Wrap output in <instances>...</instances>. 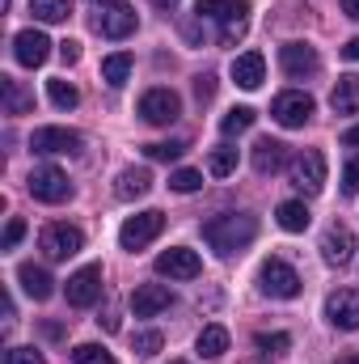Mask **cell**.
<instances>
[{"label":"cell","instance_id":"6da1fadb","mask_svg":"<svg viewBox=\"0 0 359 364\" xmlns=\"http://www.w3.org/2000/svg\"><path fill=\"white\" fill-rule=\"evenodd\" d=\"M254 237H258V220H254L250 212H220V216H211V220L203 225V242H207L220 259L241 255Z\"/></svg>","mask_w":359,"mask_h":364},{"label":"cell","instance_id":"7a4b0ae2","mask_svg":"<svg viewBox=\"0 0 359 364\" xmlns=\"http://www.w3.org/2000/svg\"><path fill=\"white\" fill-rule=\"evenodd\" d=\"M199 21H216L220 26V43L237 47L250 30V0H199L194 4Z\"/></svg>","mask_w":359,"mask_h":364},{"label":"cell","instance_id":"3957f363","mask_svg":"<svg viewBox=\"0 0 359 364\" xmlns=\"http://www.w3.org/2000/svg\"><path fill=\"white\" fill-rule=\"evenodd\" d=\"M93 9V30L101 38H127L136 34V9L127 0H89Z\"/></svg>","mask_w":359,"mask_h":364},{"label":"cell","instance_id":"277c9868","mask_svg":"<svg viewBox=\"0 0 359 364\" xmlns=\"http://www.w3.org/2000/svg\"><path fill=\"white\" fill-rule=\"evenodd\" d=\"M258 292L263 296H275V301H292V296H300V275H296L292 263H283V259H267L258 267Z\"/></svg>","mask_w":359,"mask_h":364},{"label":"cell","instance_id":"5b68a950","mask_svg":"<svg viewBox=\"0 0 359 364\" xmlns=\"http://www.w3.org/2000/svg\"><path fill=\"white\" fill-rule=\"evenodd\" d=\"M161 229H165V212H157V208H148V212H136V216H127L123 220V229H118V242H123V250H144L148 242H157L161 237Z\"/></svg>","mask_w":359,"mask_h":364},{"label":"cell","instance_id":"8992f818","mask_svg":"<svg viewBox=\"0 0 359 364\" xmlns=\"http://www.w3.org/2000/svg\"><path fill=\"white\" fill-rule=\"evenodd\" d=\"M81 246H85V233H81L77 225H64V220H55V225H47V229L38 233V250H43L51 263H64V259L81 255Z\"/></svg>","mask_w":359,"mask_h":364},{"label":"cell","instance_id":"52a82bcc","mask_svg":"<svg viewBox=\"0 0 359 364\" xmlns=\"http://www.w3.org/2000/svg\"><path fill=\"white\" fill-rule=\"evenodd\" d=\"M287 178H292V186H296L300 195H321V186H326V157H321L317 149L296 153L292 166H287Z\"/></svg>","mask_w":359,"mask_h":364},{"label":"cell","instance_id":"ba28073f","mask_svg":"<svg viewBox=\"0 0 359 364\" xmlns=\"http://www.w3.org/2000/svg\"><path fill=\"white\" fill-rule=\"evenodd\" d=\"M26 191L38 199V203H64L72 195V182L60 166H34L30 178H26Z\"/></svg>","mask_w":359,"mask_h":364},{"label":"cell","instance_id":"9c48e42d","mask_svg":"<svg viewBox=\"0 0 359 364\" xmlns=\"http://www.w3.org/2000/svg\"><path fill=\"white\" fill-rule=\"evenodd\" d=\"M313 110H317V102L300 90H287L270 102V119H275L279 127H304V123L313 119Z\"/></svg>","mask_w":359,"mask_h":364},{"label":"cell","instance_id":"30bf717a","mask_svg":"<svg viewBox=\"0 0 359 364\" xmlns=\"http://www.w3.org/2000/svg\"><path fill=\"white\" fill-rule=\"evenodd\" d=\"M140 114H144V123H153V127H170L182 114V97L174 90H165V85H157V90H148L140 97Z\"/></svg>","mask_w":359,"mask_h":364},{"label":"cell","instance_id":"8fae6325","mask_svg":"<svg viewBox=\"0 0 359 364\" xmlns=\"http://www.w3.org/2000/svg\"><path fill=\"white\" fill-rule=\"evenodd\" d=\"M279 68H283L292 81H309V77H317L321 55H317L309 43H283V47H279Z\"/></svg>","mask_w":359,"mask_h":364},{"label":"cell","instance_id":"7c38bea8","mask_svg":"<svg viewBox=\"0 0 359 364\" xmlns=\"http://www.w3.org/2000/svg\"><path fill=\"white\" fill-rule=\"evenodd\" d=\"M326 322L334 331H359V288H338L326 296Z\"/></svg>","mask_w":359,"mask_h":364},{"label":"cell","instance_id":"4fadbf2b","mask_svg":"<svg viewBox=\"0 0 359 364\" xmlns=\"http://www.w3.org/2000/svg\"><path fill=\"white\" fill-rule=\"evenodd\" d=\"M51 38L43 34V30H21L17 38H13V60L21 64V68H43L47 60H51Z\"/></svg>","mask_w":359,"mask_h":364},{"label":"cell","instance_id":"5bb4252c","mask_svg":"<svg viewBox=\"0 0 359 364\" xmlns=\"http://www.w3.org/2000/svg\"><path fill=\"white\" fill-rule=\"evenodd\" d=\"M321 259H326L330 267H347V263L355 259V233H351L343 220H334V225L321 233Z\"/></svg>","mask_w":359,"mask_h":364},{"label":"cell","instance_id":"9a60e30c","mask_svg":"<svg viewBox=\"0 0 359 364\" xmlns=\"http://www.w3.org/2000/svg\"><path fill=\"white\" fill-rule=\"evenodd\" d=\"M68 305H77V309H89L93 301L101 296V267L89 263V267H81V272L68 275Z\"/></svg>","mask_w":359,"mask_h":364},{"label":"cell","instance_id":"2e32d148","mask_svg":"<svg viewBox=\"0 0 359 364\" xmlns=\"http://www.w3.org/2000/svg\"><path fill=\"white\" fill-rule=\"evenodd\" d=\"M203 272L199 255L190 246H170L165 255H157V275H170V279H194Z\"/></svg>","mask_w":359,"mask_h":364},{"label":"cell","instance_id":"e0dca14e","mask_svg":"<svg viewBox=\"0 0 359 364\" xmlns=\"http://www.w3.org/2000/svg\"><path fill=\"white\" fill-rule=\"evenodd\" d=\"M30 149L34 153H81V132H72V127H34Z\"/></svg>","mask_w":359,"mask_h":364},{"label":"cell","instance_id":"ac0fdd59","mask_svg":"<svg viewBox=\"0 0 359 364\" xmlns=\"http://www.w3.org/2000/svg\"><path fill=\"white\" fill-rule=\"evenodd\" d=\"M170 301H174V292H170L165 284H140V288L131 292L136 318H157L161 309H170Z\"/></svg>","mask_w":359,"mask_h":364},{"label":"cell","instance_id":"d6986e66","mask_svg":"<svg viewBox=\"0 0 359 364\" xmlns=\"http://www.w3.org/2000/svg\"><path fill=\"white\" fill-rule=\"evenodd\" d=\"M233 81H237L241 90H258V85L267 81V60H263L258 51L237 55V60H233Z\"/></svg>","mask_w":359,"mask_h":364},{"label":"cell","instance_id":"ffe728a7","mask_svg":"<svg viewBox=\"0 0 359 364\" xmlns=\"http://www.w3.org/2000/svg\"><path fill=\"white\" fill-rule=\"evenodd\" d=\"M17 284H21L26 296H34V301H47V296L55 292V279L43 272V267H34V263H21V267H17Z\"/></svg>","mask_w":359,"mask_h":364},{"label":"cell","instance_id":"44dd1931","mask_svg":"<svg viewBox=\"0 0 359 364\" xmlns=\"http://www.w3.org/2000/svg\"><path fill=\"white\" fill-rule=\"evenodd\" d=\"M283 161H287V144H279V140H258L254 144V170L267 178V174H275V170H283Z\"/></svg>","mask_w":359,"mask_h":364},{"label":"cell","instance_id":"7402d4cb","mask_svg":"<svg viewBox=\"0 0 359 364\" xmlns=\"http://www.w3.org/2000/svg\"><path fill=\"white\" fill-rule=\"evenodd\" d=\"M148 191H153V174H148L144 166H140V170L131 166V170H123V174L114 178V195H118V199H144Z\"/></svg>","mask_w":359,"mask_h":364},{"label":"cell","instance_id":"603a6c76","mask_svg":"<svg viewBox=\"0 0 359 364\" xmlns=\"http://www.w3.org/2000/svg\"><path fill=\"white\" fill-rule=\"evenodd\" d=\"M0 93H4V114H30L34 110V93L13 77H0Z\"/></svg>","mask_w":359,"mask_h":364},{"label":"cell","instance_id":"cb8c5ba5","mask_svg":"<svg viewBox=\"0 0 359 364\" xmlns=\"http://www.w3.org/2000/svg\"><path fill=\"white\" fill-rule=\"evenodd\" d=\"M194 352H199L203 360L224 356V352H228V331H224V326H216V322H211V326H203V331H199V339H194Z\"/></svg>","mask_w":359,"mask_h":364},{"label":"cell","instance_id":"d4e9b609","mask_svg":"<svg viewBox=\"0 0 359 364\" xmlns=\"http://www.w3.org/2000/svg\"><path fill=\"white\" fill-rule=\"evenodd\" d=\"M275 216H279V229H287V233H304L309 220H313L309 208H304V199H287V203H279Z\"/></svg>","mask_w":359,"mask_h":364},{"label":"cell","instance_id":"484cf974","mask_svg":"<svg viewBox=\"0 0 359 364\" xmlns=\"http://www.w3.org/2000/svg\"><path fill=\"white\" fill-rule=\"evenodd\" d=\"M330 106L338 114H359V77H338V85L330 93Z\"/></svg>","mask_w":359,"mask_h":364},{"label":"cell","instance_id":"4316f807","mask_svg":"<svg viewBox=\"0 0 359 364\" xmlns=\"http://www.w3.org/2000/svg\"><path fill=\"white\" fill-rule=\"evenodd\" d=\"M127 77H131V55H127V51H114V55L101 60V81H106L110 90H123Z\"/></svg>","mask_w":359,"mask_h":364},{"label":"cell","instance_id":"83f0119b","mask_svg":"<svg viewBox=\"0 0 359 364\" xmlns=\"http://www.w3.org/2000/svg\"><path fill=\"white\" fill-rule=\"evenodd\" d=\"M30 13L38 21H47V26H55V21L72 17V0H30Z\"/></svg>","mask_w":359,"mask_h":364},{"label":"cell","instance_id":"f1b7e54d","mask_svg":"<svg viewBox=\"0 0 359 364\" xmlns=\"http://www.w3.org/2000/svg\"><path fill=\"white\" fill-rule=\"evenodd\" d=\"M254 119H258V114H254V106H233V110L220 119V132H224V136H241V132H250V127H254Z\"/></svg>","mask_w":359,"mask_h":364},{"label":"cell","instance_id":"f546056e","mask_svg":"<svg viewBox=\"0 0 359 364\" xmlns=\"http://www.w3.org/2000/svg\"><path fill=\"white\" fill-rule=\"evenodd\" d=\"M233 170H237V149H228V144L211 149V157H207V174H211V178H228Z\"/></svg>","mask_w":359,"mask_h":364},{"label":"cell","instance_id":"4dcf8cb0","mask_svg":"<svg viewBox=\"0 0 359 364\" xmlns=\"http://www.w3.org/2000/svg\"><path fill=\"white\" fill-rule=\"evenodd\" d=\"M47 97H51V106H60V110H72L77 102H81V93L72 81H64V77H55V81H47Z\"/></svg>","mask_w":359,"mask_h":364},{"label":"cell","instance_id":"1f68e13d","mask_svg":"<svg viewBox=\"0 0 359 364\" xmlns=\"http://www.w3.org/2000/svg\"><path fill=\"white\" fill-rule=\"evenodd\" d=\"M186 153V140H161V144H144V157L148 161H178Z\"/></svg>","mask_w":359,"mask_h":364},{"label":"cell","instance_id":"d6a6232c","mask_svg":"<svg viewBox=\"0 0 359 364\" xmlns=\"http://www.w3.org/2000/svg\"><path fill=\"white\" fill-rule=\"evenodd\" d=\"M72 364H114V356L101 343H77L72 348Z\"/></svg>","mask_w":359,"mask_h":364},{"label":"cell","instance_id":"836d02e7","mask_svg":"<svg viewBox=\"0 0 359 364\" xmlns=\"http://www.w3.org/2000/svg\"><path fill=\"white\" fill-rule=\"evenodd\" d=\"M203 186V174L199 170H174L170 174V191H178V195H190V191H199Z\"/></svg>","mask_w":359,"mask_h":364},{"label":"cell","instance_id":"e575fe53","mask_svg":"<svg viewBox=\"0 0 359 364\" xmlns=\"http://www.w3.org/2000/svg\"><path fill=\"white\" fill-rule=\"evenodd\" d=\"M161 343H165V339H161V331H140V335L131 339V348H136L140 356H157V352H161Z\"/></svg>","mask_w":359,"mask_h":364},{"label":"cell","instance_id":"d590c367","mask_svg":"<svg viewBox=\"0 0 359 364\" xmlns=\"http://www.w3.org/2000/svg\"><path fill=\"white\" fill-rule=\"evenodd\" d=\"M4 364H47L38 348H9L4 352Z\"/></svg>","mask_w":359,"mask_h":364},{"label":"cell","instance_id":"8d00e7d4","mask_svg":"<svg viewBox=\"0 0 359 364\" xmlns=\"http://www.w3.org/2000/svg\"><path fill=\"white\" fill-rule=\"evenodd\" d=\"M258 348H263L267 356H279V352H287V348H292V339H287L283 331H275V335H258Z\"/></svg>","mask_w":359,"mask_h":364},{"label":"cell","instance_id":"74e56055","mask_svg":"<svg viewBox=\"0 0 359 364\" xmlns=\"http://www.w3.org/2000/svg\"><path fill=\"white\" fill-rule=\"evenodd\" d=\"M21 237H26V220H21V216H13V220H9V229H4V237H0V250H13Z\"/></svg>","mask_w":359,"mask_h":364},{"label":"cell","instance_id":"f35d334b","mask_svg":"<svg viewBox=\"0 0 359 364\" xmlns=\"http://www.w3.org/2000/svg\"><path fill=\"white\" fill-rule=\"evenodd\" d=\"M343 195H359V157L343 166Z\"/></svg>","mask_w":359,"mask_h":364},{"label":"cell","instance_id":"ab89813d","mask_svg":"<svg viewBox=\"0 0 359 364\" xmlns=\"http://www.w3.org/2000/svg\"><path fill=\"white\" fill-rule=\"evenodd\" d=\"M211 93H216V77H211V73L194 77V97H199V102H211Z\"/></svg>","mask_w":359,"mask_h":364},{"label":"cell","instance_id":"60d3db41","mask_svg":"<svg viewBox=\"0 0 359 364\" xmlns=\"http://www.w3.org/2000/svg\"><path fill=\"white\" fill-rule=\"evenodd\" d=\"M60 60H64V64H77V60H81V43H77V38H64V43H60Z\"/></svg>","mask_w":359,"mask_h":364},{"label":"cell","instance_id":"b9f144b4","mask_svg":"<svg viewBox=\"0 0 359 364\" xmlns=\"http://www.w3.org/2000/svg\"><path fill=\"white\" fill-rule=\"evenodd\" d=\"M343 60H359V34L347 43V47H343Z\"/></svg>","mask_w":359,"mask_h":364},{"label":"cell","instance_id":"7bdbcfd3","mask_svg":"<svg viewBox=\"0 0 359 364\" xmlns=\"http://www.w3.org/2000/svg\"><path fill=\"white\" fill-rule=\"evenodd\" d=\"M343 13H347V17H355V21H359V0H343Z\"/></svg>","mask_w":359,"mask_h":364},{"label":"cell","instance_id":"ee69618b","mask_svg":"<svg viewBox=\"0 0 359 364\" xmlns=\"http://www.w3.org/2000/svg\"><path fill=\"white\" fill-rule=\"evenodd\" d=\"M343 144H351V149H359V127H351V132L343 136Z\"/></svg>","mask_w":359,"mask_h":364},{"label":"cell","instance_id":"f6af8a7d","mask_svg":"<svg viewBox=\"0 0 359 364\" xmlns=\"http://www.w3.org/2000/svg\"><path fill=\"white\" fill-rule=\"evenodd\" d=\"M153 4H157V9H174L178 0H153Z\"/></svg>","mask_w":359,"mask_h":364},{"label":"cell","instance_id":"bcb514c9","mask_svg":"<svg viewBox=\"0 0 359 364\" xmlns=\"http://www.w3.org/2000/svg\"><path fill=\"white\" fill-rule=\"evenodd\" d=\"M334 364H359V356H343V360H334Z\"/></svg>","mask_w":359,"mask_h":364},{"label":"cell","instance_id":"7dc6e473","mask_svg":"<svg viewBox=\"0 0 359 364\" xmlns=\"http://www.w3.org/2000/svg\"><path fill=\"white\" fill-rule=\"evenodd\" d=\"M174 364H186V360H174Z\"/></svg>","mask_w":359,"mask_h":364}]
</instances>
